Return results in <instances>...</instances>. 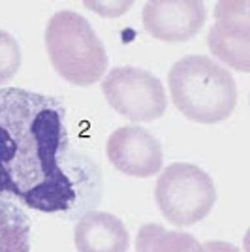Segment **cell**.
I'll use <instances>...</instances> for the list:
<instances>
[{"instance_id": "obj_1", "label": "cell", "mask_w": 250, "mask_h": 252, "mask_svg": "<svg viewBox=\"0 0 250 252\" xmlns=\"http://www.w3.org/2000/svg\"><path fill=\"white\" fill-rule=\"evenodd\" d=\"M0 196L64 219L100 201L102 173L70 145L61 98L0 89Z\"/></svg>"}, {"instance_id": "obj_2", "label": "cell", "mask_w": 250, "mask_h": 252, "mask_svg": "<svg viewBox=\"0 0 250 252\" xmlns=\"http://www.w3.org/2000/svg\"><path fill=\"white\" fill-rule=\"evenodd\" d=\"M171 100L183 115L199 125H217L237 107V83L231 72L203 55H188L167 72Z\"/></svg>"}, {"instance_id": "obj_3", "label": "cell", "mask_w": 250, "mask_h": 252, "mask_svg": "<svg viewBox=\"0 0 250 252\" xmlns=\"http://www.w3.org/2000/svg\"><path fill=\"white\" fill-rule=\"evenodd\" d=\"M45 49L53 70L75 87H91L107 74V51L81 13L61 10L45 27Z\"/></svg>"}, {"instance_id": "obj_4", "label": "cell", "mask_w": 250, "mask_h": 252, "mask_svg": "<svg viewBox=\"0 0 250 252\" xmlns=\"http://www.w3.org/2000/svg\"><path fill=\"white\" fill-rule=\"evenodd\" d=\"M155 200L167 222L175 226H194L213 211L217 187L205 169L188 162H175L160 171Z\"/></svg>"}, {"instance_id": "obj_5", "label": "cell", "mask_w": 250, "mask_h": 252, "mask_svg": "<svg viewBox=\"0 0 250 252\" xmlns=\"http://www.w3.org/2000/svg\"><path fill=\"white\" fill-rule=\"evenodd\" d=\"M102 93L119 115L134 123H153L167 109L162 81L134 66H119L107 72L102 81Z\"/></svg>"}, {"instance_id": "obj_6", "label": "cell", "mask_w": 250, "mask_h": 252, "mask_svg": "<svg viewBox=\"0 0 250 252\" xmlns=\"http://www.w3.org/2000/svg\"><path fill=\"white\" fill-rule=\"evenodd\" d=\"M209 49L220 63L247 74L250 70V2L224 0L215 6Z\"/></svg>"}, {"instance_id": "obj_7", "label": "cell", "mask_w": 250, "mask_h": 252, "mask_svg": "<svg viewBox=\"0 0 250 252\" xmlns=\"http://www.w3.org/2000/svg\"><path fill=\"white\" fill-rule=\"evenodd\" d=\"M105 155L111 166L128 177H155L164 166L160 139L141 126H121L111 132Z\"/></svg>"}, {"instance_id": "obj_8", "label": "cell", "mask_w": 250, "mask_h": 252, "mask_svg": "<svg viewBox=\"0 0 250 252\" xmlns=\"http://www.w3.org/2000/svg\"><path fill=\"white\" fill-rule=\"evenodd\" d=\"M207 11L199 0H151L143 6L145 31L160 42L181 43L194 38L205 25Z\"/></svg>"}, {"instance_id": "obj_9", "label": "cell", "mask_w": 250, "mask_h": 252, "mask_svg": "<svg viewBox=\"0 0 250 252\" xmlns=\"http://www.w3.org/2000/svg\"><path fill=\"white\" fill-rule=\"evenodd\" d=\"M77 252H128L130 233L119 217L104 211H87L73 226Z\"/></svg>"}, {"instance_id": "obj_10", "label": "cell", "mask_w": 250, "mask_h": 252, "mask_svg": "<svg viewBox=\"0 0 250 252\" xmlns=\"http://www.w3.org/2000/svg\"><path fill=\"white\" fill-rule=\"evenodd\" d=\"M136 252H203V245L187 231L145 224L136 235Z\"/></svg>"}, {"instance_id": "obj_11", "label": "cell", "mask_w": 250, "mask_h": 252, "mask_svg": "<svg viewBox=\"0 0 250 252\" xmlns=\"http://www.w3.org/2000/svg\"><path fill=\"white\" fill-rule=\"evenodd\" d=\"M31 233L25 209L0 196V252H31Z\"/></svg>"}, {"instance_id": "obj_12", "label": "cell", "mask_w": 250, "mask_h": 252, "mask_svg": "<svg viewBox=\"0 0 250 252\" xmlns=\"http://www.w3.org/2000/svg\"><path fill=\"white\" fill-rule=\"evenodd\" d=\"M21 45L8 31L0 29V89L8 85L21 68Z\"/></svg>"}, {"instance_id": "obj_13", "label": "cell", "mask_w": 250, "mask_h": 252, "mask_svg": "<svg viewBox=\"0 0 250 252\" xmlns=\"http://www.w3.org/2000/svg\"><path fill=\"white\" fill-rule=\"evenodd\" d=\"M85 6L105 17H119L132 8V2H85Z\"/></svg>"}, {"instance_id": "obj_14", "label": "cell", "mask_w": 250, "mask_h": 252, "mask_svg": "<svg viewBox=\"0 0 250 252\" xmlns=\"http://www.w3.org/2000/svg\"><path fill=\"white\" fill-rule=\"evenodd\" d=\"M203 252H241L235 245L226 241H207L203 245Z\"/></svg>"}]
</instances>
